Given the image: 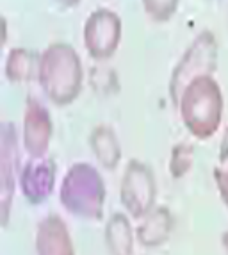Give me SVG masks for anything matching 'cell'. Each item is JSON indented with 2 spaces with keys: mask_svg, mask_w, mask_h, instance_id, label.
<instances>
[{
  "mask_svg": "<svg viewBox=\"0 0 228 255\" xmlns=\"http://www.w3.org/2000/svg\"><path fill=\"white\" fill-rule=\"evenodd\" d=\"M38 82L55 106H68L82 91L84 70L81 55L68 43H52L39 55Z\"/></svg>",
  "mask_w": 228,
  "mask_h": 255,
  "instance_id": "6da1fadb",
  "label": "cell"
},
{
  "mask_svg": "<svg viewBox=\"0 0 228 255\" xmlns=\"http://www.w3.org/2000/svg\"><path fill=\"white\" fill-rule=\"evenodd\" d=\"M182 124L196 139H209L223 118V93L212 75H202L187 86L177 104Z\"/></svg>",
  "mask_w": 228,
  "mask_h": 255,
  "instance_id": "7a4b0ae2",
  "label": "cell"
},
{
  "mask_svg": "<svg viewBox=\"0 0 228 255\" xmlns=\"http://www.w3.org/2000/svg\"><path fill=\"white\" fill-rule=\"evenodd\" d=\"M106 182L89 162H75L64 173L59 187L61 205L75 218L98 221L106 209Z\"/></svg>",
  "mask_w": 228,
  "mask_h": 255,
  "instance_id": "3957f363",
  "label": "cell"
},
{
  "mask_svg": "<svg viewBox=\"0 0 228 255\" xmlns=\"http://www.w3.org/2000/svg\"><path fill=\"white\" fill-rule=\"evenodd\" d=\"M218 66V41L211 30H202L175 64L169 79V98L177 107L182 93L202 75H212Z\"/></svg>",
  "mask_w": 228,
  "mask_h": 255,
  "instance_id": "277c9868",
  "label": "cell"
},
{
  "mask_svg": "<svg viewBox=\"0 0 228 255\" xmlns=\"http://www.w3.org/2000/svg\"><path fill=\"white\" fill-rule=\"evenodd\" d=\"M119 198L123 209L134 220H143L152 209L157 207V180L146 162L139 159L128 161L121 177Z\"/></svg>",
  "mask_w": 228,
  "mask_h": 255,
  "instance_id": "5b68a950",
  "label": "cell"
},
{
  "mask_svg": "<svg viewBox=\"0 0 228 255\" xmlns=\"http://www.w3.org/2000/svg\"><path fill=\"white\" fill-rule=\"evenodd\" d=\"M20 148L13 124L4 122L0 127V223L7 227L13 207L16 182L20 180Z\"/></svg>",
  "mask_w": 228,
  "mask_h": 255,
  "instance_id": "8992f818",
  "label": "cell"
},
{
  "mask_svg": "<svg viewBox=\"0 0 228 255\" xmlns=\"http://www.w3.org/2000/svg\"><path fill=\"white\" fill-rule=\"evenodd\" d=\"M84 47L97 61L109 59L121 39V20L113 9L98 7L89 14L82 30Z\"/></svg>",
  "mask_w": 228,
  "mask_h": 255,
  "instance_id": "52a82bcc",
  "label": "cell"
},
{
  "mask_svg": "<svg viewBox=\"0 0 228 255\" xmlns=\"http://www.w3.org/2000/svg\"><path fill=\"white\" fill-rule=\"evenodd\" d=\"M52 132H54V124H52V116L48 109L38 98L29 97L25 102V111H23L21 141H23V148L30 155V159L47 157Z\"/></svg>",
  "mask_w": 228,
  "mask_h": 255,
  "instance_id": "ba28073f",
  "label": "cell"
},
{
  "mask_svg": "<svg viewBox=\"0 0 228 255\" xmlns=\"http://www.w3.org/2000/svg\"><path fill=\"white\" fill-rule=\"evenodd\" d=\"M55 173L57 166L48 155L27 161L21 168L18 180L23 198L32 205L45 204L55 189Z\"/></svg>",
  "mask_w": 228,
  "mask_h": 255,
  "instance_id": "9c48e42d",
  "label": "cell"
},
{
  "mask_svg": "<svg viewBox=\"0 0 228 255\" xmlns=\"http://www.w3.org/2000/svg\"><path fill=\"white\" fill-rule=\"evenodd\" d=\"M36 255H75V247L66 221L48 214L36 229Z\"/></svg>",
  "mask_w": 228,
  "mask_h": 255,
  "instance_id": "30bf717a",
  "label": "cell"
},
{
  "mask_svg": "<svg viewBox=\"0 0 228 255\" xmlns=\"http://www.w3.org/2000/svg\"><path fill=\"white\" fill-rule=\"evenodd\" d=\"M175 220L173 214L166 205H157L135 229V239L144 248H159L166 245L173 232Z\"/></svg>",
  "mask_w": 228,
  "mask_h": 255,
  "instance_id": "8fae6325",
  "label": "cell"
},
{
  "mask_svg": "<svg viewBox=\"0 0 228 255\" xmlns=\"http://www.w3.org/2000/svg\"><path fill=\"white\" fill-rule=\"evenodd\" d=\"M89 146L104 170H116L121 161V145L118 134L109 125H97L89 134Z\"/></svg>",
  "mask_w": 228,
  "mask_h": 255,
  "instance_id": "7c38bea8",
  "label": "cell"
},
{
  "mask_svg": "<svg viewBox=\"0 0 228 255\" xmlns=\"http://www.w3.org/2000/svg\"><path fill=\"white\" fill-rule=\"evenodd\" d=\"M134 238L130 220L125 213H114L106 223V245L109 255H134Z\"/></svg>",
  "mask_w": 228,
  "mask_h": 255,
  "instance_id": "4fadbf2b",
  "label": "cell"
},
{
  "mask_svg": "<svg viewBox=\"0 0 228 255\" xmlns=\"http://www.w3.org/2000/svg\"><path fill=\"white\" fill-rule=\"evenodd\" d=\"M39 55L27 48H11L5 57V77L9 82H27L30 79H38Z\"/></svg>",
  "mask_w": 228,
  "mask_h": 255,
  "instance_id": "5bb4252c",
  "label": "cell"
},
{
  "mask_svg": "<svg viewBox=\"0 0 228 255\" xmlns=\"http://www.w3.org/2000/svg\"><path fill=\"white\" fill-rule=\"evenodd\" d=\"M195 164V145L191 143H177L171 148V155H169L168 162V171L173 179H184L191 171Z\"/></svg>",
  "mask_w": 228,
  "mask_h": 255,
  "instance_id": "9a60e30c",
  "label": "cell"
},
{
  "mask_svg": "<svg viewBox=\"0 0 228 255\" xmlns=\"http://www.w3.org/2000/svg\"><path fill=\"white\" fill-rule=\"evenodd\" d=\"M148 16L155 21H166L177 11L178 0H141Z\"/></svg>",
  "mask_w": 228,
  "mask_h": 255,
  "instance_id": "2e32d148",
  "label": "cell"
},
{
  "mask_svg": "<svg viewBox=\"0 0 228 255\" xmlns=\"http://www.w3.org/2000/svg\"><path fill=\"white\" fill-rule=\"evenodd\" d=\"M214 180L223 204L228 207V166H218L214 170Z\"/></svg>",
  "mask_w": 228,
  "mask_h": 255,
  "instance_id": "e0dca14e",
  "label": "cell"
},
{
  "mask_svg": "<svg viewBox=\"0 0 228 255\" xmlns=\"http://www.w3.org/2000/svg\"><path fill=\"white\" fill-rule=\"evenodd\" d=\"M220 162L221 164H227L228 162V127L225 128L223 137H221L220 143Z\"/></svg>",
  "mask_w": 228,
  "mask_h": 255,
  "instance_id": "ac0fdd59",
  "label": "cell"
},
{
  "mask_svg": "<svg viewBox=\"0 0 228 255\" xmlns=\"http://www.w3.org/2000/svg\"><path fill=\"white\" fill-rule=\"evenodd\" d=\"M221 245H223L225 252H227V255H228V230H225L223 236H221Z\"/></svg>",
  "mask_w": 228,
  "mask_h": 255,
  "instance_id": "d6986e66",
  "label": "cell"
},
{
  "mask_svg": "<svg viewBox=\"0 0 228 255\" xmlns=\"http://www.w3.org/2000/svg\"><path fill=\"white\" fill-rule=\"evenodd\" d=\"M55 2H59V4L66 5V7H72V5H77L81 0H55Z\"/></svg>",
  "mask_w": 228,
  "mask_h": 255,
  "instance_id": "ffe728a7",
  "label": "cell"
}]
</instances>
